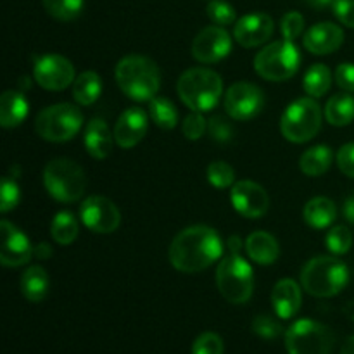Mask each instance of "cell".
<instances>
[{
    "mask_svg": "<svg viewBox=\"0 0 354 354\" xmlns=\"http://www.w3.org/2000/svg\"><path fill=\"white\" fill-rule=\"evenodd\" d=\"M169 261L178 272L197 273L209 268L223 254V242L214 228L194 225L173 239L169 245Z\"/></svg>",
    "mask_w": 354,
    "mask_h": 354,
    "instance_id": "1",
    "label": "cell"
},
{
    "mask_svg": "<svg viewBox=\"0 0 354 354\" xmlns=\"http://www.w3.org/2000/svg\"><path fill=\"white\" fill-rule=\"evenodd\" d=\"M116 82L121 92L133 100H152L161 86V73L152 59L131 54L116 66Z\"/></svg>",
    "mask_w": 354,
    "mask_h": 354,
    "instance_id": "2",
    "label": "cell"
},
{
    "mask_svg": "<svg viewBox=\"0 0 354 354\" xmlns=\"http://www.w3.org/2000/svg\"><path fill=\"white\" fill-rule=\"evenodd\" d=\"M348 282V266L334 256H317L301 272V287L315 297L337 296Z\"/></svg>",
    "mask_w": 354,
    "mask_h": 354,
    "instance_id": "3",
    "label": "cell"
},
{
    "mask_svg": "<svg viewBox=\"0 0 354 354\" xmlns=\"http://www.w3.org/2000/svg\"><path fill=\"white\" fill-rule=\"evenodd\" d=\"M180 99L189 109L206 113L216 107L223 93V82L218 73L207 68L187 69L176 83Z\"/></svg>",
    "mask_w": 354,
    "mask_h": 354,
    "instance_id": "4",
    "label": "cell"
},
{
    "mask_svg": "<svg viewBox=\"0 0 354 354\" xmlns=\"http://www.w3.org/2000/svg\"><path fill=\"white\" fill-rule=\"evenodd\" d=\"M216 286L221 296L232 304H244L251 299L254 290L252 268L239 251H230L216 268Z\"/></svg>",
    "mask_w": 354,
    "mask_h": 354,
    "instance_id": "5",
    "label": "cell"
},
{
    "mask_svg": "<svg viewBox=\"0 0 354 354\" xmlns=\"http://www.w3.org/2000/svg\"><path fill=\"white\" fill-rule=\"evenodd\" d=\"M44 185L59 203H76L85 192V171L71 159H52L44 169Z\"/></svg>",
    "mask_w": 354,
    "mask_h": 354,
    "instance_id": "6",
    "label": "cell"
},
{
    "mask_svg": "<svg viewBox=\"0 0 354 354\" xmlns=\"http://www.w3.org/2000/svg\"><path fill=\"white\" fill-rule=\"evenodd\" d=\"M301 64L299 48L292 40H279L266 45L254 57V69L268 82H286L292 78Z\"/></svg>",
    "mask_w": 354,
    "mask_h": 354,
    "instance_id": "7",
    "label": "cell"
},
{
    "mask_svg": "<svg viewBox=\"0 0 354 354\" xmlns=\"http://www.w3.org/2000/svg\"><path fill=\"white\" fill-rule=\"evenodd\" d=\"M322 128V109L313 97H303L290 104L280 120V131L294 144L311 140Z\"/></svg>",
    "mask_w": 354,
    "mask_h": 354,
    "instance_id": "8",
    "label": "cell"
},
{
    "mask_svg": "<svg viewBox=\"0 0 354 354\" xmlns=\"http://www.w3.org/2000/svg\"><path fill=\"white\" fill-rule=\"evenodd\" d=\"M83 127V114L73 104H54L40 111L35 121V130L48 142L71 140Z\"/></svg>",
    "mask_w": 354,
    "mask_h": 354,
    "instance_id": "9",
    "label": "cell"
},
{
    "mask_svg": "<svg viewBox=\"0 0 354 354\" xmlns=\"http://www.w3.org/2000/svg\"><path fill=\"white\" fill-rule=\"evenodd\" d=\"M334 332L311 318L297 320L287 328L286 349L289 354H330Z\"/></svg>",
    "mask_w": 354,
    "mask_h": 354,
    "instance_id": "10",
    "label": "cell"
},
{
    "mask_svg": "<svg viewBox=\"0 0 354 354\" xmlns=\"http://www.w3.org/2000/svg\"><path fill=\"white\" fill-rule=\"evenodd\" d=\"M225 111L235 121H248L258 116L265 104L261 88L254 83L239 82L225 93Z\"/></svg>",
    "mask_w": 354,
    "mask_h": 354,
    "instance_id": "11",
    "label": "cell"
},
{
    "mask_svg": "<svg viewBox=\"0 0 354 354\" xmlns=\"http://www.w3.org/2000/svg\"><path fill=\"white\" fill-rule=\"evenodd\" d=\"M33 76L41 88L52 90V92L68 88L76 80L71 61L59 54H45L37 57Z\"/></svg>",
    "mask_w": 354,
    "mask_h": 354,
    "instance_id": "12",
    "label": "cell"
},
{
    "mask_svg": "<svg viewBox=\"0 0 354 354\" xmlns=\"http://www.w3.org/2000/svg\"><path fill=\"white\" fill-rule=\"evenodd\" d=\"M80 218L93 234H113L121 223V213L116 204L102 196L86 197L80 206Z\"/></svg>",
    "mask_w": 354,
    "mask_h": 354,
    "instance_id": "13",
    "label": "cell"
},
{
    "mask_svg": "<svg viewBox=\"0 0 354 354\" xmlns=\"http://www.w3.org/2000/svg\"><path fill=\"white\" fill-rule=\"evenodd\" d=\"M232 50V38L223 26H207L192 41V55L203 64H214Z\"/></svg>",
    "mask_w": 354,
    "mask_h": 354,
    "instance_id": "14",
    "label": "cell"
},
{
    "mask_svg": "<svg viewBox=\"0 0 354 354\" xmlns=\"http://www.w3.org/2000/svg\"><path fill=\"white\" fill-rule=\"evenodd\" d=\"M230 201L234 209L244 218H261L270 207V197L266 190L251 180H241L234 183L230 190Z\"/></svg>",
    "mask_w": 354,
    "mask_h": 354,
    "instance_id": "15",
    "label": "cell"
},
{
    "mask_svg": "<svg viewBox=\"0 0 354 354\" xmlns=\"http://www.w3.org/2000/svg\"><path fill=\"white\" fill-rule=\"evenodd\" d=\"M0 237H2V245H0V263L9 268L26 265L33 256V245L30 239L23 234L17 227H14L10 221L2 220L0 223Z\"/></svg>",
    "mask_w": 354,
    "mask_h": 354,
    "instance_id": "16",
    "label": "cell"
},
{
    "mask_svg": "<svg viewBox=\"0 0 354 354\" xmlns=\"http://www.w3.org/2000/svg\"><path fill=\"white\" fill-rule=\"evenodd\" d=\"M275 23L272 17L265 12H252L245 14L235 23L234 37L239 45L245 48L258 47L272 38Z\"/></svg>",
    "mask_w": 354,
    "mask_h": 354,
    "instance_id": "17",
    "label": "cell"
},
{
    "mask_svg": "<svg viewBox=\"0 0 354 354\" xmlns=\"http://www.w3.org/2000/svg\"><path fill=\"white\" fill-rule=\"evenodd\" d=\"M147 114L140 107H130L123 111L114 124V138L121 149H131L147 133Z\"/></svg>",
    "mask_w": 354,
    "mask_h": 354,
    "instance_id": "18",
    "label": "cell"
},
{
    "mask_svg": "<svg viewBox=\"0 0 354 354\" xmlns=\"http://www.w3.org/2000/svg\"><path fill=\"white\" fill-rule=\"evenodd\" d=\"M344 41V31L334 23H318L304 35V47L315 55H327L337 50Z\"/></svg>",
    "mask_w": 354,
    "mask_h": 354,
    "instance_id": "19",
    "label": "cell"
},
{
    "mask_svg": "<svg viewBox=\"0 0 354 354\" xmlns=\"http://www.w3.org/2000/svg\"><path fill=\"white\" fill-rule=\"evenodd\" d=\"M301 303H303V296H301V287L297 286V282L283 279L275 283L272 290V304L277 317L289 320L301 310Z\"/></svg>",
    "mask_w": 354,
    "mask_h": 354,
    "instance_id": "20",
    "label": "cell"
},
{
    "mask_svg": "<svg viewBox=\"0 0 354 354\" xmlns=\"http://www.w3.org/2000/svg\"><path fill=\"white\" fill-rule=\"evenodd\" d=\"M86 152L95 159H106L113 151V137L111 130L107 128L106 121L100 118H93L85 127V135H83Z\"/></svg>",
    "mask_w": 354,
    "mask_h": 354,
    "instance_id": "21",
    "label": "cell"
},
{
    "mask_svg": "<svg viewBox=\"0 0 354 354\" xmlns=\"http://www.w3.org/2000/svg\"><path fill=\"white\" fill-rule=\"evenodd\" d=\"M26 97L21 90H6L0 97V124L3 128H16L28 116Z\"/></svg>",
    "mask_w": 354,
    "mask_h": 354,
    "instance_id": "22",
    "label": "cell"
},
{
    "mask_svg": "<svg viewBox=\"0 0 354 354\" xmlns=\"http://www.w3.org/2000/svg\"><path fill=\"white\" fill-rule=\"evenodd\" d=\"M249 258L258 265H273L279 258V242L268 232H254L245 241Z\"/></svg>",
    "mask_w": 354,
    "mask_h": 354,
    "instance_id": "23",
    "label": "cell"
},
{
    "mask_svg": "<svg viewBox=\"0 0 354 354\" xmlns=\"http://www.w3.org/2000/svg\"><path fill=\"white\" fill-rule=\"evenodd\" d=\"M303 216L311 228L324 230L334 223L337 218V209H335V204L327 197H315L306 204Z\"/></svg>",
    "mask_w": 354,
    "mask_h": 354,
    "instance_id": "24",
    "label": "cell"
},
{
    "mask_svg": "<svg viewBox=\"0 0 354 354\" xmlns=\"http://www.w3.org/2000/svg\"><path fill=\"white\" fill-rule=\"evenodd\" d=\"M21 292L31 303H40L48 292V275L41 266H30L21 277Z\"/></svg>",
    "mask_w": 354,
    "mask_h": 354,
    "instance_id": "25",
    "label": "cell"
},
{
    "mask_svg": "<svg viewBox=\"0 0 354 354\" xmlns=\"http://www.w3.org/2000/svg\"><path fill=\"white\" fill-rule=\"evenodd\" d=\"M325 118L334 127H346L354 120V97L348 93H335L325 106Z\"/></svg>",
    "mask_w": 354,
    "mask_h": 354,
    "instance_id": "26",
    "label": "cell"
},
{
    "mask_svg": "<svg viewBox=\"0 0 354 354\" xmlns=\"http://www.w3.org/2000/svg\"><path fill=\"white\" fill-rule=\"evenodd\" d=\"M332 154L330 147L327 145H315V147L308 149L299 159V168L304 175L308 176H320L324 173H327V169L330 168Z\"/></svg>",
    "mask_w": 354,
    "mask_h": 354,
    "instance_id": "27",
    "label": "cell"
},
{
    "mask_svg": "<svg viewBox=\"0 0 354 354\" xmlns=\"http://www.w3.org/2000/svg\"><path fill=\"white\" fill-rule=\"evenodd\" d=\"M102 92V80L95 71H85L73 83V97L80 106H92Z\"/></svg>",
    "mask_w": 354,
    "mask_h": 354,
    "instance_id": "28",
    "label": "cell"
},
{
    "mask_svg": "<svg viewBox=\"0 0 354 354\" xmlns=\"http://www.w3.org/2000/svg\"><path fill=\"white\" fill-rule=\"evenodd\" d=\"M78 221H76L75 214L69 213V211H61L52 220V239L61 245H69L71 242H75V239L78 237Z\"/></svg>",
    "mask_w": 354,
    "mask_h": 354,
    "instance_id": "29",
    "label": "cell"
},
{
    "mask_svg": "<svg viewBox=\"0 0 354 354\" xmlns=\"http://www.w3.org/2000/svg\"><path fill=\"white\" fill-rule=\"evenodd\" d=\"M332 85V73L325 64H313L304 75L303 86L313 99L324 97Z\"/></svg>",
    "mask_w": 354,
    "mask_h": 354,
    "instance_id": "30",
    "label": "cell"
},
{
    "mask_svg": "<svg viewBox=\"0 0 354 354\" xmlns=\"http://www.w3.org/2000/svg\"><path fill=\"white\" fill-rule=\"evenodd\" d=\"M149 114H151L152 121L162 130H173L178 123V111H176L175 104L165 97H154L151 100Z\"/></svg>",
    "mask_w": 354,
    "mask_h": 354,
    "instance_id": "31",
    "label": "cell"
},
{
    "mask_svg": "<svg viewBox=\"0 0 354 354\" xmlns=\"http://www.w3.org/2000/svg\"><path fill=\"white\" fill-rule=\"evenodd\" d=\"M45 10L57 21H73L82 14L85 0H41Z\"/></svg>",
    "mask_w": 354,
    "mask_h": 354,
    "instance_id": "32",
    "label": "cell"
},
{
    "mask_svg": "<svg viewBox=\"0 0 354 354\" xmlns=\"http://www.w3.org/2000/svg\"><path fill=\"white\" fill-rule=\"evenodd\" d=\"M207 180L216 189H228L235 182V171L228 162L214 161L207 166Z\"/></svg>",
    "mask_w": 354,
    "mask_h": 354,
    "instance_id": "33",
    "label": "cell"
},
{
    "mask_svg": "<svg viewBox=\"0 0 354 354\" xmlns=\"http://www.w3.org/2000/svg\"><path fill=\"white\" fill-rule=\"evenodd\" d=\"M325 244H327V249L332 254H346L353 245V234L349 232V228L339 225V227H334L328 232Z\"/></svg>",
    "mask_w": 354,
    "mask_h": 354,
    "instance_id": "34",
    "label": "cell"
},
{
    "mask_svg": "<svg viewBox=\"0 0 354 354\" xmlns=\"http://www.w3.org/2000/svg\"><path fill=\"white\" fill-rule=\"evenodd\" d=\"M206 14L216 26H228L237 19L235 9L225 0H211L206 7Z\"/></svg>",
    "mask_w": 354,
    "mask_h": 354,
    "instance_id": "35",
    "label": "cell"
},
{
    "mask_svg": "<svg viewBox=\"0 0 354 354\" xmlns=\"http://www.w3.org/2000/svg\"><path fill=\"white\" fill-rule=\"evenodd\" d=\"M252 330L258 337L266 339V341H273V339L282 335V325L270 315H258L252 320Z\"/></svg>",
    "mask_w": 354,
    "mask_h": 354,
    "instance_id": "36",
    "label": "cell"
},
{
    "mask_svg": "<svg viewBox=\"0 0 354 354\" xmlns=\"http://www.w3.org/2000/svg\"><path fill=\"white\" fill-rule=\"evenodd\" d=\"M192 354H223V339L214 332H204L194 341Z\"/></svg>",
    "mask_w": 354,
    "mask_h": 354,
    "instance_id": "37",
    "label": "cell"
},
{
    "mask_svg": "<svg viewBox=\"0 0 354 354\" xmlns=\"http://www.w3.org/2000/svg\"><path fill=\"white\" fill-rule=\"evenodd\" d=\"M17 203H19V187H17L16 180L10 176H3L2 189H0V211L9 213L17 206Z\"/></svg>",
    "mask_w": 354,
    "mask_h": 354,
    "instance_id": "38",
    "label": "cell"
},
{
    "mask_svg": "<svg viewBox=\"0 0 354 354\" xmlns=\"http://www.w3.org/2000/svg\"><path fill=\"white\" fill-rule=\"evenodd\" d=\"M280 30H282V35L286 40H296V38L301 37L304 30V17L303 14L296 12H287L286 16L282 17V23H280Z\"/></svg>",
    "mask_w": 354,
    "mask_h": 354,
    "instance_id": "39",
    "label": "cell"
},
{
    "mask_svg": "<svg viewBox=\"0 0 354 354\" xmlns=\"http://www.w3.org/2000/svg\"><path fill=\"white\" fill-rule=\"evenodd\" d=\"M206 128H207V123L206 120H204L203 113H197V111H194L192 114H189L182 124L183 135H185L189 140H199V138L206 133Z\"/></svg>",
    "mask_w": 354,
    "mask_h": 354,
    "instance_id": "40",
    "label": "cell"
},
{
    "mask_svg": "<svg viewBox=\"0 0 354 354\" xmlns=\"http://www.w3.org/2000/svg\"><path fill=\"white\" fill-rule=\"evenodd\" d=\"M332 10L344 26L354 28V0H334Z\"/></svg>",
    "mask_w": 354,
    "mask_h": 354,
    "instance_id": "41",
    "label": "cell"
},
{
    "mask_svg": "<svg viewBox=\"0 0 354 354\" xmlns=\"http://www.w3.org/2000/svg\"><path fill=\"white\" fill-rule=\"evenodd\" d=\"M209 133L214 140L218 142H228L232 138V127L225 118L221 116H214L209 120Z\"/></svg>",
    "mask_w": 354,
    "mask_h": 354,
    "instance_id": "42",
    "label": "cell"
},
{
    "mask_svg": "<svg viewBox=\"0 0 354 354\" xmlns=\"http://www.w3.org/2000/svg\"><path fill=\"white\" fill-rule=\"evenodd\" d=\"M335 83L341 86L344 92H354V64L351 62H344L339 64L335 69Z\"/></svg>",
    "mask_w": 354,
    "mask_h": 354,
    "instance_id": "43",
    "label": "cell"
},
{
    "mask_svg": "<svg viewBox=\"0 0 354 354\" xmlns=\"http://www.w3.org/2000/svg\"><path fill=\"white\" fill-rule=\"evenodd\" d=\"M337 166L346 176L354 178V144H346L339 149Z\"/></svg>",
    "mask_w": 354,
    "mask_h": 354,
    "instance_id": "44",
    "label": "cell"
},
{
    "mask_svg": "<svg viewBox=\"0 0 354 354\" xmlns=\"http://www.w3.org/2000/svg\"><path fill=\"white\" fill-rule=\"evenodd\" d=\"M33 256H37L38 259H48L52 256L50 245H48L47 242H44V244H38L37 248H35Z\"/></svg>",
    "mask_w": 354,
    "mask_h": 354,
    "instance_id": "45",
    "label": "cell"
},
{
    "mask_svg": "<svg viewBox=\"0 0 354 354\" xmlns=\"http://www.w3.org/2000/svg\"><path fill=\"white\" fill-rule=\"evenodd\" d=\"M344 216L348 218L349 223L354 225V194L349 196L344 203Z\"/></svg>",
    "mask_w": 354,
    "mask_h": 354,
    "instance_id": "46",
    "label": "cell"
},
{
    "mask_svg": "<svg viewBox=\"0 0 354 354\" xmlns=\"http://www.w3.org/2000/svg\"><path fill=\"white\" fill-rule=\"evenodd\" d=\"M304 2L308 3L310 7H313V9H327L328 6H332L334 3V0H304Z\"/></svg>",
    "mask_w": 354,
    "mask_h": 354,
    "instance_id": "47",
    "label": "cell"
},
{
    "mask_svg": "<svg viewBox=\"0 0 354 354\" xmlns=\"http://www.w3.org/2000/svg\"><path fill=\"white\" fill-rule=\"evenodd\" d=\"M341 354H354V335H351V337L346 341V344L342 346Z\"/></svg>",
    "mask_w": 354,
    "mask_h": 354,
    "instance_id": "48",
    "label": "cell"
}]
</instances>
